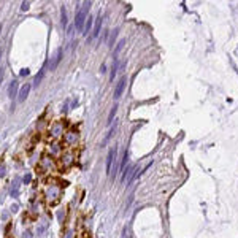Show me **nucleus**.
<instances>
[{
	"label": "nucleus",
	"instance_id": "f257e3e1",
	"mask_svg": "<svg viewBox=\"0 0 238 238\" xmlns=\"http://www.w3.org/2000/svg\"><path fill=\"white\" fill-rule=\"evenodd\" d=\"M89 8H91V2H84L83 6H81V10L78 11L76 19H75V27H76L78 32H83L84 24H86V19H87V13H89Z\"/></svg>",
	"mask_w": 238,
	"mask_h": 238
},
{
	"label": "nucleus",
	"instance_id": "f03ea898",
	"mask_svg": "<svg viewBox=\"0 0 238 238\" xmlns=\"http://www.w3.org/2000/svg\"><path fill=\"white\" fill-rule=\"evenodd\" d=\"M116 154H118L116 148H111L110 152H108V157H107V175H111V173H113V162L116 161Z\"/></svg>",
	"mask_w": 238,
	"mask_h": 238
},
{
	"label": "nucleus",
	"instance_id": "7ed1b4c3",
	"mask_svg": "<svg viewBox=\"0 0 238 238\" xmlns=\"http://www.w3.org/2000/svg\"><path fill=\"white\" fill-rule=\"evenodd\" d=\"M60 60H62V48H59V49L56 51V54H54L53 60L49 62V70H51V71H54V70H56L57 67H59Z\"/></svg>",
	"mask_w": 238,
	"mask_h": 238
},
{
	"label": "nucleus",
	"instance_id": "20e7f679",
	"mask_svg": "<svg viewBox=\"0 0 238 238\" xmlns=\"http://www.w3.org/2000/svg\"><path fill=\"white\" fill-rule=\"evenodd\" d=\"M135 167L134 165H129L127 168L124 170V175H122V181L124 183H127V186H130V181H132V178H134V175H135Z\"/></svg>",
	"mask_w": 238,
	"mask_h": 238
},
{
	"label": "nucleus",
	"instance_id": "39448f33",
	"mask_svg": "<svg viewBox=\"0 0 238 238\" xmlns=\"http://www.w3.org/2000/svg\"><path fill=\"white\" fill-rule=\"evenodd\" d=\"M125 76H122L121 80L118 81V84H116V87H114V98H119L122 95V92H124V89H125Z\"/></svg>",
	"mask_w": 238,
	"mask_h": 238
},
{
	"label": "nucleus",
	"instance_id": "423d86ee",
	"mask_svg": "<svg viewBox=\"0 0 238 238\" xmlns=\"http://www.w3.org/2000/svg\"><path fill=\"white\" fill-rule=\"evenodd\" d=\"M30 87H32V86H30L29 83H26V84H24V86L21 87V91H19V94H18V102H19V103H22V102L26 100L27 97H29Z\"/></svg>",
	"mask_w": 238,
	"mask_h": 238
},
{
	"label": "nucleus",
	"instance_id": "0eeeda50",
	"mask_svg": "<svg viewBox=\"0 0 238 238\" xmlns=\"http://www.w3.org/2000/svg\"><path fill=\"white\" fill-rule=\"evenodd\" d=\"M64 134V125L60 122H54L53 127H51V135L53 137H60Z\"/></svg>",
	"mask_w": 238,
	"mask_h": 238
},
{
	"label": "nucleus",
	"instance_id": "6e6552de",
	"mask_svg": "<svg viewBox=\"0 0 238 238\" xmlns=\"http://www.w3.org/2000/svg\"><path fill=\"white\" fill-rule=\"evenodd\" d=\"M71 164H73V154H70V152L62 154V157H60V165H62L64 168H67V167H70Z\"/></svg>",
	"mask_w": 238,
	"mask_h": 238
},
{
	"label": "nucleus",
	"instance_id": "1a4fd4ad",
	"mask_svg": "<svg viewBox=\"0 0 238 238\" xmlns=\"http://www.w3.org/2000/svg\"><path fill=\"white\" fill-rule=\"evenodd\" d=\"M46 67H48V64H45V65L42 67V70L38 71V73L35 75V80H33V86L35 87H38V84L42 83V80L45 78V73H46Z\"/></svg>",
	"mask_w": 238,
	"mask_h": 238
},
{
	"label": "nucleus",
	"instance_id": "9d476101",
	"mask_svg": "<svg viewBox=\"0 0 238 238\" xmlns=\"http://www.w3.org/2000/svg\"><path fill=\"white\" fill-rule=\"evenodd\" d=\"M78 141V134L76 132H67L65 134V143L67 145H75Z\"/></svg>",
	"mask_w": 238,
	"mask_h": 238
},
{
	"label": "nucleus",
	"instance_id": "9b49d317",
	"mask_svg": "<svg viewBox=\"0 0 238 238\" xmlns=\"http://www.w3.org/2000/svg\"><path fill=\"white\" fill-rule=\"evenodd\" d=\"M100 29H102V15L97 16V21H95V27H94V32H92V37L97 38L100 35Z\"/></svg>",
	"mask_w": 238,
	"mask_h": 238
},
{
	"label": "nucleus",
	"instance_id": "f8f14e48",
	"mask_svg": "<svg viewBox=\"0 0 238 238\" xmlns=\"http://www.w3.org/2000/svg\"><path fill=\"white\" fill-rule=\"evenodd\" d=\"M8 95L10 97H16L18 95V81H13L11 84H10V89H8Z\"/></svg>",
	"mask_w": 238,
	"mask_h": 238
},
{
	"label": "nucleus",
	"instance_id": "ddd939ff",
	"mask_svg": "<svg viewBox=\"0 0 238 238\" xmlns=\"http://www.w3.org/2000/svg\"><path fill=\"white\" fill-rule=\"evenodd\" d=\"M92 24H94V19L91 18H87L86 19V24H84V29H83V35H87V33L91 32V27H92Z\"/></svg>",
	"mask_w": 238,
	"mask_h": 238
},
{
	"label": "nucleus",
	"instance_id": "4468645a",
	"mask_svg": "<svg viewBox=\"0 0 238 238\" xmlns=\"http://www.w3.org/2000/svg\"><path fill=\"white\" fill-rule=\"evenodd\" d=\"M124 45H125V40H121V42L118 43L116 49H114V59H118V54L122 51V48H124Z\"/></svg>",
	"mask_w": 238,
	"mask_h": 238
},
{
	"label": "nucleus",
	"instance_id": "2eb2a0df",
	"mask_svg": "<svg viewBox=\"0 0 238 238\" xmlns=\"http://www.w3.org/2000/svg\"><path fill=\"white\" fill-rule=\"evenodd\" d=\"M118 70H119V64H118V59H114L113 68H111V76H110V80H114V75L118 73Z\"/></svg>",
	"mask_w": 238,
	"mask_h": 238
},
{
	"label": "nucleus",
	"instance_id": "dca6fc26",
	"mask_svg": "<svg viewBox=\"0 0 238 238\" xmlns=\"http://www.w3.org/2000/svg\"><path fill=\"white\" fill-rule=\"evenodd\" d=\"M116 113H118V107L114 105V107L111 108V111H110V116H108V121H107L108 124H111V122H113V118L116 116Z\"/></svg>",
	"mask_w": 238,
	"mask_h": 238
},
{
	"label": "nucleus",
	"instance_id": "f3484780",
	"mask_svg": "<svg viewBox=\"0 0 238 238\" xmlns=\"http://www.w3.org/2000/svg\"><path fill=\"white\" fill-rule=\"evenodd\" d=\"M118 32H119V29H114L113 32H111V37H110V40H108V46H113L114 40H116V37H118Z\"/></svg>",
	"mask_w": 238,
	"mask_h": 238
},
{
	"label": "nucleus",
	"instance_id": "a211bd4d",
	"mask_svg": "<svg viewBox=\"0 0 238 238\" xmlns=\"http://www.w3.org/2000/svg\"><path fill=\"white\" fill-rule=\"evenodd\" d=\"M60 18H62V26L67 27V10H65V6H62V10H60Z\"/></svg>",
	"mask_w": 238,
	"mask_h": 238
},
{
	"label": "nucleus",
	"instance_id": "6ab92c4d",
	"mask_svg": "<svg viewBox=\"0 0 238 238\" xmlns=\"http://www.w3.org/2000/svg\"><path fill=\"white\" fill-rule=\"evenodd\" d=\"M29 8H30V3H29V2H24L22 5H21V10H22V11H27Z\"/></svg>",
	"mask_w": 238,
	"mask_h": 238
},
{
	"label": "nucleus",
	"instance_id": "aec40b11",
	"mask_svg": "<svg viewBox=\"0 0 238 238\" xmlns=\"http://www.w3.org/2000/svg\"><path fill=\"white\" fill-rule=\"evenodd\" d=\"M51 146H53V148H51V152H57V151H59V146H60V145L54 143V145H51Z\"/></svg>",
	"mask_w": 238,
	"mask_h": 238
},
{
	"label": "nucleus",
	"instance_id": "412c9836",
	"mask_svg": "<svg viewBox=\"0 0 238 238\" xmlns=\"http://www.w3.org/2000/svg\"><path fill=\"white\" fill-rule=\"evenodd\" d=\"M30 73V71H29V68H22L21 70V73H19V75H21V76H27V75H29Z\"/></svg>",
	"mask_w": 238,
	"mask_h": 238
},
{
	"label": "nucleus",
	"instance_id": "4be33fe9",
	"mask_svg": "<svg viewBox=\"0 0 238 238\" xmlns=\"http://www.w3.org/2000/svg\"><path fill=\"white\" fill-rule=\"evenodd\" d=\"M30 179H32V176H30V175H26V176H24V183H26V184H29Z\"/></svg>",
	"mask_w": 238,
	"mask_h": 238
},
{
	"label": "nucleus",
	"instance_id": "5701e85b",
	"mask_svg": "<svg viewBox=\"0 0 238 238\" xmlns=\"http://www.w3.org/2000/svg\"><path fill=\"white\" fill-rule=\"evenodd\" d=\"M3 175H5V167H0V176H3Z\"/></svg>",
	"mask_w": 238,
	"mask_h": 238
},
{
	"label": "nucleus",
	"instance_id": "b1692460",
	"mask_svg": "<svg viewBox=\"0 0 238 238\" xmlns=\"http://www.w3.org/2000/svg\"><path fill=\"white\" fill-rule=\"evenodd\" d=\"M100 70H102V73H105V71H107V65H105V64H102Z\"/></svg>",
	"mask_w": 238,
	"mask_h": 238
},
{
	"label": "nucleus",
	"instance_id": "393cba45",
	"mask_svg": "<svg viewBox=\"0 0 238 238\" xmlns=\"http://www.w3.org/2000/svg\"><path fill=\"white\" fill-rule=\"evenodd\" d=\"M22 238H32V235H30V232H26L24 233V237Z\"/></svg>",
	"mask_w": 238,
	"mask_h": 238
},
{
	"label": "nucleus",
	"instance_id": "a878e982",
	"mask_svg": "<svg viewBox=\"0 0 238 238\" xmlns=\"http://www.w3.org/2000/svg\"><path fill=\"white\" fill-rule=\"evenodd\" d=\"M83 238H91V233H87V232H84V233H83Z\"/></svg>",
	"mask_w": 238,
	"mask_h": 238
},
{
	"label": "nucleus",
	"instance_id": "bb28decb",
	"mask_svg": "<svg viewBox=\"0 0 238 238\" xmlns=\"http://www.w3.org/2000/svg\"><path fill=\"white\" fill-rule=\"evenodd\" d=\"M2 78H3V70L0 68V83H2Z\"/></svg>",
	"mask_w": 238,
	"mask_h": 238
},
{
	"label": "nucleus",
	"instance_id": "cd10ccee",
	"mask_svg": "<svg viewBox=\"0 0 238 238\" xmlns=\"http://www.w3.org/2000/svg\"><path fill=\"white\" fill-rule=\"evenodd\" d=\"M0 59H2V51H0Z\"/></svg>",
	"mask_w": 238,
	"mask_h": 238
},
{
	"label": "nucleus",
	"instance_id": "c85d7f7f",
	"mask_svg": "<svg viewBox=\"0 0 238 238\" xmlns=\"http://www.w3.org/2000/svg\"><path fill=\"white\" fill-rule=\"evenodd\" d=\"M0 32H2V26H0Z\"/></svg>",
	"mask_w": 238,
	"mask_h": 238
}]
</instances>
